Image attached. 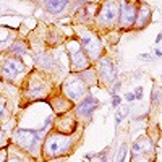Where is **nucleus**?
<instances>
[{
  "instance_id": "nucleus-1",
  "label": "nucleus",
  "mask_w": 162,
  "mask_h": 162,
  "mask_svg": "<svg viewBox=\"0 0 162 162\" xmlns=\"http://www.w3.org/2000/svg\"><path fill=\"white\" fill-rule=\"evenodd\" d=\"M89 70L81 73H71L63 83H62V94L70 102H81L89 96V88L96 86V79H89Z\"/></svg>"
},
{
  "instance_id": "nucleus-2",
  "label": "nucleus",
  "mask_w": 162,
  "mask_h": 162,
  "mask_svg": "<svg viewBox=\"0 0 162 162\" xmlns=\"http://www.w3.org/2000/svg\"><path fill=\"white\" fill-rule=\"evenodd\" d=\"M54 89V81L47 78L44 73L32 71L28 75L23 83V99L26 102H34V101H44L49 97V94Z\"/></svg>"
},
{
  "instance_id": "nucleus-3",
  "label": "nucleus",
  "mask_w": 162,
  "mask_h": 162,
  "mask_svg": "<svg viewBox=\"0 0 162 162\" xmlns=\"http://www.w3.org/2000/svg\"><path fill=\"white\" fill-rule=\"evenodd\" d=\"M75 146V138L70 135H63L59 131H50L44 138V144H42V156L47 160L57 159V157L70 154Z\"/></svg>"
},
{
  "instance_id": "nucleus-4",
  "label": "nucleus",
  "mask_w": 162,
  "mask_h": 162,
  "mask_svg": "<svg viewBox=\"0 0 162 162\" xmlns=\"http://www.w3.org/2000/svg\"><path fill=\"white\" fill-rule=\"evenodd\" d=\"M75 31L78 34V42H79L81 49L84 50L89 62L96 63L104 54V46H102L101 37L97 36L96 31H93L89 26H84V25H76Z\"/></svg>"
},
{
  "instance_id": "nucleus-5",
  "label": "nucleus",
  "mask_w": 162,
  "mask_h": 162,
  "mask_svg": "<svg viewBox=\"0 0 162 162\" xmlns=\"http://www.w3.org/2000/svg\"><path fill=\"white\" fill-rule=\"evenodd\" d=\"M44 130H32V128H18L13 135V141L21 147L23 151L29 152L32 156L39 154L41 141L44 140Z\"/></svg>"
},
{
  "instance_id": "nucleus-6",
  "label": "nucleus",
  "mask_w": 162,
  "mask_h": 162,
  "mask_svg": "<svg viewBox=\"0 0 162 162\" xmlns=\"http://www.w3.org/2000/svg\"><path fill=\"white\" fill-rule=\"evenodd\" d=\"M118 13H120L118 2H104V3H101V7H99V12H97L96 18H94V23H96V26L99 29L109 31V29L117 26Z\"/></svg>"
},
{
  "instance_id": "nucleus-7",
  "label": "nucleus",
  "mask_w": 162,
  "mask_h": 162,
  "mask_svg": "<svg viewBox=\"0 0 162 162\" xmlns=\"http://www.w3.org/2000/svg\"><path fill=\"white\" fill-rule=\"evenodd\" d=\"M66 52L70 57V70L71 73H81V71H86L91 68V62L84 54V50L81 49L78 39H70L66 41Z\"/></svg>"
},
{
  "instance_id": "nucleus-8",
  "label": "nucleus",
  "mask_w": 162,
  "mask_h": 162,
  "mask_svg": "<svg viewBox=\"0 0 162 162\" xmlns=\"http://www.w3.org/2000/svg\"><path fill=\"white\" fill-rule=\"evenodd\" d=\"M96 76H97V84H110L117 78V68H115V62L110 57L102 55L101 59L96 62Z\"/></svg>"
},
{
  "instance_id": "nucleus-9",
  "label": "nucleus",
  "mask_w": 162,
  "mask_h": 162,
  "mask_svg": "<svg viewBox=\"0 0 162 162\" xmlns=\"http://www.w3.org/2000/svg\"><path fill=\"white\" fill-rule=\"evenodd\" d=\"M118 5H120V13H118L117 26L122 31L133 29L138 12V2H118Z\"/></svg>"
},
{
  "instance_id": "nucleus-10",
  "label": "nucleus",
  "mask_w": 162,
  "mask_h": 162,
  "mask_svg": "<svg viewBox=\"0 0 162 162\" xmlns=\"http://www.w3.org/2000/svg\"><path fill=\"white\" fill-rule=\"evenodd\" d=\"M2 76L8 81H13V83L23 76L26 78V65L18 57H10L2 65Z\"/></svg>"
},
{
  "instance_id": "nucleus-11",
  "label": "nucleus",
  "mask_w": 162,
  "mask_h": 162,
  "mask_svg": "<svg viewBox=\"0 0 162 162\" xmlns=\"http://www.w3.org/2000/svg\"><path fill=\"white\" fill-rule=\"evenodd\" d=\"M99 107V101L94 96H89L84 99V101H81L78 104V107H76V110H75V117H76V120H84V122H88L89 118L93 117V113L94 110Z\"/></svg>"
},
{
  "instance_id": "nucleus-12",
  "label": "nucleus",
  "mask_w": 162,
  "mask_h": 162,
  "mask_svg": "<svg viewBox=\"0 0 162 162\" xmlns=\"http://www.w3.org/2000/svg\"><path fill=\"white\" fill-rule=\"evenodd\" d=\"M99 7H101V3H97V2L83 3V8H79L78 13H76V16H78V25L88 26L89 23H93L96 15H97V12H99Z\"/></svg>"
},
{
  "instance_id": "nucleus-13",
  "label": "nucleus",
  "mask_w": 162,
  "mask_h": 162,
  "mask_svg": "<svg viewBox=\"0 0 162 162\" xmlns=\"http://www.w3.org/2000/svg\"><path fill=\"white\" fill-rule=\"evenodd\" d=\"M152 20V10L146 2H138V12H136V20L133 29L140 31L143 28H146Z\"/></svg>"
},
{
  "instance_id": "nucleus-14",
  "label": "nucleus",
  "mask_w": 162,
  "mask_h": 162,
  "mask_svg": "<svg viewBox=\"0 0 162 162\" xmlns=\"http://www.w3.org/2000/svg\"><path fill=\"white\" fill-rule=\"evenodd\" d=\"M76 127H78V120H76L75 115L62 113V115H59L57 120H55V130L59 133H63V135H71V133H75Z\"/></svg>"
},
{
  "instance_id": "nucleus-15",
  "label": "nucleus",
  "mask_w": 162,
  "mask_h": 162,
  "mask_svg": "<svg viewBox=\"0 0 162 162\" xmlns=\"http://www.w3.org/2000/svg\"><path fill=\"white\" fill-rule=\"evenodd\" d=\"M152 149H154V144H152V141L149 140V138L147 136H140L131 146V157L151 154Z\"/></svg>"
},
{
  "instance_id": "nucleus-16",
  "label": "nucleus",
  "mask_w": 162,
  "mask_h": 162,
  "mask_svg": "<svg viewBox=\"0 0 162 162\" xmlns=\"http://www.w3.org/2000/svg\"><path fill=\"white\" fill-rule=\"evenodd\" d=\"M50 104H52V112L59 113V115H62V113H66L71 107H73V102H70L68 99L63 96V94L59 96V97H54V99L50 101Z\"/></svg>"
},
{
  "instance_id": "nucleus-17",
  "label": "nucleus",
  "mask_w": 162,
  "mask_h": 162,
  "mask_svg": "<svg viewBox=\"0 0 162 162\" xmlns=\"http://www.w3.org/2000/svg\"><path fill=\"white\" fill-rule=\"evenodd\" d=\"M16 41V31H13L12 28L7 26H0V50L8 44H13Z\"/></svg>"
},
{
  "instance_id": "nucleus-18",
  "label": "nucleus",
  "mask_w": 162,
  "mask_h": 162,
  "mask_svg": "<svg viewBox=\"0 0 162 162\" xmlns=\"http://www.w3.org/2000/svg\"><path fill=\"white\" fill-rule=\"evenodd\" d=\"M42 7L46 8L47 13H52V15H59V13H62L65 10L66 7H68V2H63V0H52V2H44L42 3Z\"/></svg>"
},
{
  "instance_id": "nucleus-19",
  "label": "nucleus",
  "mask_w": 162,
  "mask_h": 162,
  "mask_svg": "<svg viewBox=\"0 0 162 162\" xmlns=\"http://www.w3.org/2000/svg\"><path fill=\"white\" fill-rule=\"evenodd\" d=\"M8 50H10V54H12L13 57H20V55H23V54L28 50V46H26L25 41L16 39V41L10 46V49H8Z\"/></svg>"
},
{
  "instance_id": "nucleus-20",
  "label": "nucleus",
  "mask_w": 162,
  "mask_h": 162,
  "mask_svg": "<svg viewBox=\"0 0 162 162\" xmlns=\"http://www.w3.org/2000/svg\"><path fill=\"white\" fill-rule=\"evenodd\" d=\"M120 86H122V81L120 79H118L117 83H113V86L110 88V91H109V93H110V96H117V91L120 89Z\"/></svg>"
},
{
  "instance_id": "nucleus-21",
  "label": "nucleus",
  "mask_w": 162,
  "mask_h": 162,
  "mask_svg": "<svg viewBox=\"0 0 162 162\" xmlns=\"http://www.w3.org/2000/svg\"><path fill=\"white\" fill-rule=\"evenodd\" d=\"M7 115V102L3 99H0V118Z\"/></svg>"
},
{
  "instance_id": "nucleus-22",
  "label": "nucleus",
  "mask_w": 162,
  "mask_h": 162,
  "mask_svg": "<svg viewBox=\"0 0 162 162\" xmlns=\"http://www.w3.org/2000/svg\"><path fill=\"white\" fill-rule=\"evenodd\" d=\"M125 156H127V144H123L122 149H120V152H118V159H117V162H123Z\"/></svg>"
},
{
  "instance_id": "nucleus-23",
  "label": "nucleus",
  "mask_w": 162,
  "mask_h": 162,
  "mask_svg": "<svg viewBox=\"0 0 162 162\" xmlns=\"http://www.w3.org/2000/svg\"><path fill=\"white\" fill-rule=\"evenodd\" d=\"M117 113H118V115H115V123L118 125V123L122 122V118H123V117H125L127 113H128V109H123L122 112H117Z\"/></svg>"
},
{
  "instance_id": "nucleus-24",
  "label": "nucleus",
  "mask_w": 162,
  "mask_h": 162,
  "mask_svg": "<svg viewBox=\"0 0 162 162\" xmlns=\"http://www.w3.org/2000/svg\"><path fill=\"white\" fill-rule=\"evenodd\" d=\"M120 102H122V97L118 96V94L117 96H112V107L113 109H117L118 106H120Z\"/></svg>"
},
{
  "instance_id": "nucleus-25",
  "label": "nucleus",
  "mask_w": 162,
  "mask_h": 162,
  "mask_svg": "<svg viewBox=\"0 0 162 162\" xmlns=\"http://www.w3.org/2000/svg\"><path fill=\"white\" fill-rule=\"evenodd\" d=\"M159 97H160V91L159 89H154V91H152V102H159Z\"/></svg>"
},
{
  "instance_id": "nucleus-26",
  "label": "nucleus",
  "mask_w": 162,
  "mask_h": 162,
  "mask_svg": "<svg viewBox=\"0 0 162 162\" xmlns=\"http://www.w3.org/2000/svg\"><path fill=\"white\" fill-rule=\"evenodd\" d=\"M0 162H7V149H0Z\"/></svg>"
},
{
  "instance_id": "nucleus-27",
  "label": "nucleus",
  "mask_w": 162,
  "mask_h": 162,
  "mask_svg": "<svg viewBox=\"0 0 162 162\" xmlns=\"http://www.w3.org/2000/svg\"><path fill=\"white\" fill-rule=\"evenodd\" d=\"M133 94H135V99H141V97H143V88H141V86L136 88V91L133 93Z\"/></svg>"
},
{
  "instance_id": "nucleus-28",
  "label": "nucleus",
  "mask_w": 162,
  "mask_h": 162,
  "mask_svg": "<svg viewBox=\"0 0 162 162\" xmlns=\"http://www.w3.org/2000/svg\"><path fill=\"white\" fill-rule=\"evenodd\" d=\"M125 101H128V102L135 101V94H133V93H127L125 94Z\"/></svg>"
},
{
  "instance_id": "nucleus-29",
  "label": "nucleus",
  "mask_w": 162,
  "mask_h": 162,
  "mask_svg": "<svg viewBox=\"0 0 162 162\" xmlns=\"http://www.w3.org/2000/svg\"><path fill=\"white\" fill-rule=\"evenodd\" d=\"M99 157H101V160L99 162H106L107 160V151H104V152H101V154H97Z\"/></svg>"
},
{
  "instance_id": "nucleus-30",
  "label": "nucleus",
  "mask_w": 162,
  "mask_h": 162,
  "mask_svg": "<svg viewBox=\"0 0 162 162\" xmlns=\"http://www.w3.org/2000/svg\"><path fill=\"white\" fill-rule=\"evenodd\" d=\"M8 162H26L23 157H20V156H16V157H13V159H10Z\"/></svg>"
},
{
  "instance_id": "nucleus-31",
  "label": "nucleus",
  "mask_w": 162,
  "mask_h": 162,
  "mask_svg": "<svg viewBox=\"0 0 162 162\" xmlns=\"http://www.w3.org/2000/svg\"><path fill=\"white\" fill-rule=\"evenodd\" d=\"M140 59H143V60H152V55H149V54H143V55H140Z\"/></svg>"
},
{
  "instance_id": "nucleus-32",
  "label": "nucleus",
  "mask_w": 162,
  "mask_h": 162,
  "mask_svg": "<svg viewBox=\"0 0 162 162\" xmlns=\"http://www.w3.org/2000/svg\"><path fill=\"white\" fill-rule=\"evenodd\" d=\"M96 156H97V154H93V152H91V154H86V156H84V159H94Z\"/></svg>"
},
{
  "instance_id": "nucleus-33",
  "label": "nucleus",
  "mask_w": 162,
  "mask_h": 162,
  "mask_svg": "<svg viewBox=\"0 0 162 162\" xmlns=\"http://www.w3.org/2000/svg\"><path fill=\"white\" fill-rule=\"evenodd\" d=\"M3 143H5V140H3V131L0 130V146H2Z\"/></svg>"
},
{
  "instance_id": "nucleus-34",
  "label": "nucleus",
  "mask_w": 162,
  "mask_h": 162,
  "mask_svg": "<svg viewBox=\"0 0 162 162\" xmlns=\"http://www.w3.org/2000/svg\"><path fill=\"white\" fill-rule=\"evenodd\" d=\"M160 41H162V32H160V34H159V36H157V37H156V44H159V42H160Z\"/></svg>"
},
{
  "instance_id": "nucleus-35",
  "label": "nucleus",
  "mask_w": 162,
  "mask_h": 162,
  "mask_svg": "<svg viewBox=\"0 0 162 162\" xmlns=\"http://www.w3.org/2000/svg\"><path fill=\"white\" fill-rule=\"evenodd\" d=\"M160 55H162V52L159 49H156V57H160Z\"/></svg>"
},
{
  "instance_id": "nucleus-36",
  "label": "nucleus",
  "mask_w": 162,
  "mask_h": 162,
  "mask_svg": "<svg viewBox=\"0 0 162 162\" xmlns=\"http://www.w3.org/2000/svg\"><path fill=\"white\" fill-rule=\"evenodd\" d=\"M151 162H152V160H151Z\"/></svg>"
}]
</instances>
